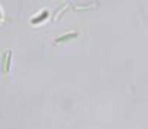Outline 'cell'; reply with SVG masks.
<instances>
[{
    "label": "cell",
    "mask_w": 148,
    "mask_h": 129,
    "mask_svg": "<svg viewBox=\"0 0 148 129\" xmlns=\"http://www.w3.org/2000/svg\"><path fill=\"white\" fill-rule=\"evenodd\" d=\"M10 55H12V50H10V49L5 52V57H3V71H5V73L9 71V64H10V59H12Z\"/></svg>",
    "instance_id": "cell-2"
},
{
    "label": "cell",
    "mask_w": 148,
    "mask_h": 129,
    "mask_svg": "<svg viewBox=\"0 0 148 129\" xmlns=\"http://www.w3.org/2000/svg\"><path fill=\"white\" fill-rule=\"evenodd\" d=\"M79 36V33L77 31H73V33H67L65 36H61V37H58V39H55V45H59V43H65V42H70V40H73V39H76Z\"/></svg>",
    "instance_id": "cell-1"
},
{
    "label": "cell",
    "mask_w": 148,
    "mask_h": 129,
    "mask_svg": "<svg viewBox=\"0 0 148 129\" xmlns=\"http://www.w3.org/2000/svg\"><path fill=\"white\" fill-rule=\"evenodd\" d=\"M47 15H49V12H47V10H45L40 17H36V18H33V19H31V24H39V22H42L43 19H46V18H47Z\"/></svg>",
    "instance_id": "cell-3"
}]
</instances>
